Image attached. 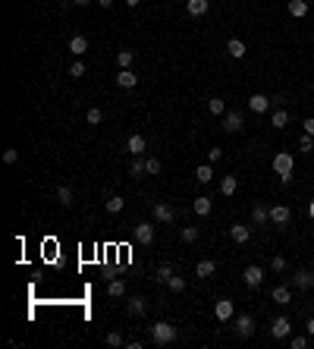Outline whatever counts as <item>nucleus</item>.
I'll return each instance as SVG.
<instances>
[{
  "label": "nucleus",
  "instance_id": "obj_1",
  "mask_svg": "<svg viewBox=\"0 0 314 349\" xmlns=\"http://www.w3.org/2000/svg\"><path fill=\"white\" fill-rule=\"evenodd\" d=\"M173 340H176V327L167 321H157L154 327H151V343L154 346H170Z\"/></svg>",
  "mask_w": 314,
  "mask_h": 349
},
{
  "label": "nucleus",
  "instance_id": "obj_2",
  "mask_svg": "<svg viewBox=\"0 0 314 349\" xmlns=\"http://www.w3.org/2000/svg\"><path fill=\"white\" fill-rule=\"evenodd\" d=\"M273 173H276V177H280L283 183H289V180H292V167H295V157L292 154H289V151H280V154H276L273 157Z\"/></svg>",
  "mask_w": 314,
  "mask_h": 349
},
{
  "label": "nucleus",
  "instance_id": "obj_3",
  "mask_svg": "<svg viewBox=\"0 0 314 349\" xmlns=\"http://www.w3.org/2000/svg\"><path fill=\"white\" fill-rule=\"evenodd\" d=\"M135 242H138V246H154V227H151V224H145V220H142V224H135Z\"/></svg>",
  "mask_w": 314,
  "mask_h": 349
},
{
  "label": "nucleus",
  "instance_id": "obj_4",
  "mask_svg": "<svg viewBox=\"0 0 314 349\" xmlns=\"http://www.w3.org/2000/svg\"><path fill=\"white\" fill-rule=\"evenodd\" d=\"M126 311H129L132 318H145L148 315V302L142 296H129V299H126Z\"/></svg>",
  "mask_w": 314,
  "mask_h": 349
},
{
  "label": "nucleus",
  "instance_id": "obj_5",
  "mask_svg": "<svg viewBox=\"0 0 314 349\" xmlns=\"http://www.w3.org/2000/svg\"><path fill=\"white\" fill-rule=\"evenodd\" d=\"M176 217V208L167 205V202H154V220L157 224H170V220Z\"/></svg>",
  "mask_w": 314,
  "mask_h": 349
},
{
  "label": "nucleus",
  "instance_id": "obj_6",
  "mask_svg": "<svg viewBox=\"0 0 314 349\" xmlns=\"http://www.w3.org/2000/svg\"><path fill=\"white\" fill-rule=\"evenodd\" d=\"M270 333L276 336V340H286V336L292 333V324H289V318H286V315L273 318V324H270Z\"/></svg>",
  "mask_w": 314,
  "mask_h": 349
},
{
  "label": "nucleus",
  "instance_id": "obj_7",
  "mask_svg": "<svg viewBox=\"0 0 314 349\" xmlns=\"http://www.w3.org/2000/svg\"><path fill=\"white\" fill-rule=\"evenodd\" d=\"M232 315H236V308H232V302L229 299H220V302H214V318L223 324V321H229Z\"/></svg>",
  "mask_w": 314,
  "mask_h": 349
},
{
  "label": "nucleus",
  "instance_id": "obj_8",
  "mask_svg": "<svg viewBox=\"0 0 314 349\" xmlns=\"http://www.w3.org/2000/svg\"><path fill=\"white\" fill-rule=\"evenodd\" d=\"M289 220H292V211H289L286 205H273V208H270V224H276V227H286Z\"/></svg>",
  "mask_w": 314,
  "mask_h": 349
},
{
  "label": "nucleus",
  "instance_id": "obj_9",
  "mask_svg": "<svg viewBox=\"0 0 314 349\" xmlns=\"http://www.w3.org/2000/svg\"><path fill=\"white\" fill-rule=\"evenodd\" d=\"M242 277H245V286H251V289H254V286H261V280H264V271H261L258 264H248Z\"/></svg>",
  "mask_w": 314,
  "mask_h": 349
},
{
  "label": "nucleus",
  "instance_id": "obj_10",
  "mask_svg": "<svg viewBox=\"0 0 314 349\" xmlns=\"http://www.w3.org/2000/svg\"><path fill=\"white\" fill-rule=\"evenodd\" d=\"M248 110L251 113H267V110H270V98H267V95H251L248 98Z\"/></svg>",
  "mask_w": 314,
  "mask_h": 349
},
{
  "label": "nucleus",
  "instance_id": "obj_11",
  "mask_svg": "<svg viewBox=\"0 0 314 349\" xmlns=\"http://www.w3.org/2000/svg\"><path fill=\"white\" fill-rule=\"evenodd\" d=\"M229 236H232V242H239V246H245V242L251 239V230H248L245 224H232V227H229Z\"/></svg>",
  "mask_w": 314,
  "mask_h": 349
},
{
  "label": "nucleus",
  "instance_id": "obj_12",
  "mask_svg": "<svg viewBox=\"0 0 314 349\" xmlns=\"http://www.w3.org/2000/svg\"><path fill=\"white\" fill-rule=\"evenodd\" d=\"M236 333L239 336H251L254 333V318L251 315H239L236 318Z\"/></svg>",
  "mask_w": 314,
  "mask_h": 349
},
{
  "label": "nucleus",
  "instance_id": "obj_13",
  "mask_svg": "<svg viewBox=\"0 0 314 349\" xmlns=\"http://www.w3.org/2000/svg\"><path fill=\"white\" fill-rule=\"evenodd\" d=\"M116 85H120V88H135L138 85V76L132 73V69H120V73H116Z\"/></svg>",
  "mask_w": 314,
  "mask_h": 349
},
{
  "label": "nucleus",
  "instance_id": "obj_14",
  "mask_svg": "<svg viewBox=\"0 0 314 349\" xmlns=\"http://www.w3.org/2000/svg\"><path fill=\"white\" fill-rule=\"evenodd\" d=\"M145 145H148L145 135H138V132L126 138V151H129V154H145Z\"/></svg>",
  "mask_w": 314,
  "mask_h": 349
},
{
  "label": "nucleus",
  "instance_id": "obj_15",
  "mask_svg": "<svg viewBox=\"0 0 314 349\" xmlns=\"http://www.w3.org/2000/svg\"><path fill=\"white\" fill-rule=\"evenodd\" d=\"M223 129H226V132H239V129H242V113H239V110H229V113L223 116Z\"/></svg>",
  "mask_w": 314,
  "mask_h": 349
},
{
  "label": "nucleus",
  "instance_id": "obj_16",
  "mask_svg": "<svg viewBox=\"0 0 314 349\" xmlns=\"http://www.w3.org/2000/svg\"><path fill=\"white\" fill-rule=\"evenodd\" d=\"M214 274H217V261L204 258V261L195 264V277H201V280H204V277H214Z\"/></svg>",
  "mask_w": 314,
  "mask_h": 349
},
{
  "label": "nucleus",
  "instance_id": "obj_17",
  "mask_svg": "<svg viewBox=\"0 0 314 349\" xmlns=\"http://www.w3.org/2000/svg\"><path fill=\"white\" fill-rule=\"evenodd\" d=\"M85 51H88V38H85V35H73V38H69V54L82 57Z\"/></svg>",
  "mask_w": 314,
  "mask_h": 349
},
{
  "label": "nucleus",
  "instance_id": "obj_18",
  "mask_svg": "<svg viewBox=\"0 0 314 349\" xmlns=\"http://www.w3.org/2000/svg\"><path fill=\"white\" fill-rule=\"evenodd\" d=\"M292 286H295V289H311V286H314V274H311V271H298V274L292 277Z\"/></svg>",
  "mask_w": 314,
  "mask_h": 349
},
{
  "label": "nucleus",
  "instance_id": "obj_19",
  "mask_svg": "<svg viewBox=\"0 0 314 349\" xmlns=\"http://www.w3.org/2000/svg\"><path fill=\"white\" fill-rule=\"evenodd\" d=\"M207 7H211L207 0H185V10H189V16H195V19L204 16V13H207Z\"/></svg>",
  "mask_w": 314,
  "mask_h": 349
},
{
  "label": "nucleus",
  "instance_id": "obj_20",
  "mask_svg": "<svg viewBox=\"0 0 314 349\" xmlns=\"http://www.w3.org/2000/svg\"><path fill=\"white\" fill-rule=\"evenodd\" d=\"M286 10H289V16L301 19V16H308V0H289Z\"/></svg>",
  "mask_w": 314,
  "mask_h": 349
},
{
  "label": "nucleus",
  "instance_id": "obj_21",
  "mask_svg": "<svg viewBox=\"0 0 314 349\" xmlns=\"http://www.w3.org/2000/svg\"><path fill=\"white\" fill-rule=\"evenodd\" d=\"M270 299L276 302V305H289V299H292V286H276L270 293Z\"/></svg>",
  "mask_w": 314,
  "mask_h": 349
},
{
  "label": "nucleus",
  "instance_id": "obj_22",
  "mask_svg": "<svg viewBox=\"0 0 314 349\" xmlns=\"http://www.w3.org/2000/svg\"><path fill=\"white\" fill-rule=\"evenodd\" d=\"M226 51H229V57H236V60H242V57H245V41H239V38H229V41H226Z\"/></svg>",
  "mask_w": 314,
  "mask_h": 349
},
{
  "label": "nucleus",
  "instance_id": "obj_23",
  "mask_svg": "<svg viewBox=\"0 0 314 349\" xmlns=\"http://www.w3.org/2000/svg\"><path fill=\"white\" fill-rule=\"evenodd\" d=\"M57 202H60L63 208H73V202H76V192L69 189V186H60V189H57Z\"/></svg>",
  "mask_w": 314,
  "mask_h": 349
},
{
  "label": "nucleus",
  "instance_id": "obj_24",
  "mask_svg": "<svg viewBox=\"0 0 314 349\" xmlns=\"http://www.w3.org/2000/svg\"><path fill=\"white\" fill-rule=\"evenodd\" d=\"M192 208H195V214H198V217H207V214H211V199H207V195H198Z\"/></svg>",
  "mask_w": 314,
  "mask_h": 349
},
{
  "label": "nucleus",
  "instance_id": "obj_25",
  "mask_svg": "<svg viewBox=\"0 0 314 349\" xmlns=\"http://www.w3.org/2000/svg\"><path fill=\"white\" fill-rule=\"evenodd\" d=\"M251 220H254V224H267V220H270V208L254 205V208H251Z\"/></svg>",
  "mask_w": 314,
  "mask_h": 349
},
{
  "label": "nucleus",
  "instance_id": "obj_26",
  "mask_svg": "<svg viewBox=\"0 0 314 349\" xmlns=\"http://www.w3.org/2000/svg\"><path fill=\"white\" fill-rule=\"evenodd\" d=\"M214 164H201V167H195V180L198 183H211L214 180V170H211Z\"/></svg>",
  "mask_w": 314,
  "mask_h": 349
},
{
  "label": "nucleus",
  "instance_id": "obj_27",
  "mask_svg": "<svg viewBox=\"0 0 314 349\" xmlns=\"http://www.w3.org/2000/svg\"><path fill=\"white\" fill-rule=\"evenodd\" d=\"M236 189H239V180L236 177H223V180H220V192H223V195H236Z\"/></svg>",
  "mask_w": 314,
  "mask_h": 349
},
{
  "label": "nucleus",
  "instance_id": "obj_28",
  "mask_svg": "<svg viewBox=\"0 0 314 349\" xmlns=\"http://www.w3.org/2000/svg\"><path fill=\"white\" fill-rule=\"evenodd\" d=\"M286 123H289V113L286 110H273V116H270V126H273V129H286Z\"/></svg>",
  "mask_w": 314,
  "mask_h": 349
},
{
  "label": "nucleus",
  "instance_id": "obj_29",
  "mask_svg": "<svg viewBox=\"0 0 314 349\" xmlns=\"http://www.w3.org/2000/svg\"><path fill=\"white\" fill-rule=\"evenodd\" d=\"M104 208H107L110 214H120L123 208H126V199H123V195H113V199H107V205H104Z\"/></svg>",
  "mask_w": 314,
  "mask_h": 349
},
{
  "label": "nucleus",
  "instance_id": "obj_30",
  "mask_svg": "<svg viewBox=\"0 0 314 349\" xmlns=\"http://www.w3.org/2000/svg\"><path fill=\"white\" fill-rule=\"evenodd\" d=\"M107 293H110L113 299H123V296H126V283H123V280H110V283H107Z\"/></svg>",
  "mask_w": 314,
  "mask_h": 349
},
{
  "label": "nucleus",
  "instance_id": "obj_31",
  "mask_svg": "<svg viewBox=\"0 0 314 349\" xmlns=\"http://www.w3.org/2000/svg\"><path fill=\"white\" fill-rule=\"evenodd\" d=\"M207 110H211L214 116L226 113V101H223V98H211V101H207Z\"/></svg>",
  "mask_w": 314,
  "mask_h": 349
},
{
  "label": "nucleus",
  "instance_id": "obj_32",
  "mask_svg": "<svg viewBox=\"0 0 314 349\" xmlns=\"http://www.w3.org/2000/svg\"><path fill=\"white\" fill-rule=\"evenodd\" d=\"M132 51H120V54H116V66H120V69H129L132 66Z\"/></svg>",
  "mask_w": 314,
  "mask_h": 349
},
{
  "label": "nucleus",
  "instance_id": "obj_33",
  "mask_svg": "<svg viewBox=\"0 0 314 349\" xmlns=\"http://www.w3.org/2000/svg\"><path fill=\"white\" fill-rule=\"evenodd\" d=\"M201 230L198 227H182V242H198Z\"/></svg>",
  "mask_w": 314,
  "mask_h": 349
},
{
  "label": "nucleus",
  "instance_id": "obj_34",
  "mask_svg": "<svg viewBox=\"0 0 314 349\" xmlns=\"http://www.w3.org/2000/svg\"><path fill=\"white\" fill-rule=\"evenodd\" d=\"M82 76H85V63H79V60L69 63V79H82Z\"/></svg>",
  "mask_w": 314,
  "mask_h": 349
},
{
  "label": "nucleus",
  "instance_id": "obj_35",
  "mask_svg": "<svg viewBox=\"0 0 314 349\" xmlns=\"http://www.w3.org/2000/svg\"><path fill=\"white\" fill-rule=\"evenodd\" d=\"M145 173L157 177V173H160V160H157V157H148V160H145Z\"/></svg>",
  "mask_w": 314,
  "mask_h": 349
},
{
  "label": "nucleus",
  "instance_id": "obj_36",
  "mask_svg": "<svg viewBox=\"0 0 314 349\" xmlns=\"http://www.w3.org/2000/svg\"><path fill=\"white\" fill-rule=\"evenodd\" d=\"M167 286L173 289V293H182V289H185V280H182V277H176V274H173L170 280H167Z\"/></svg>",
  "mask_w": 314,
  "mask_h": 349
},
{
  "label": "nucleus",
  "instance_id": "obj_37",
  "mask_svg": "<svg viewBox=\"0 0 314 349\" xmlns=\"http://www.w3.org/2000/svg\"><path fill=\"white\" fill-rule=\"evenodd\" d=\"M85 120H88V123H91V126H98V123H101V120H104V113H101V110H98V107H91V110H88V113H85Z\"/></svg>",
  "mask_w": 314,
  "mask_h": 349
},
{
  "label": "nucleus",
  "instance_id": "obj_38",
  "mask_svg": "<svg viewBox=\"0 0 314 349\" xmlns=\"http://www.w3.org/2000/svg\"><path fill=\"white\" fill-rule=\"evenodd\" d=\"M104 343H107V346H126V340L120 333H107V336H104Z\"/></svg>",
  "mask_w": 314,
  "mask_h": 349
},
{
  "label": "nucleus",
  "instance_id": "obj_39",
  "mask_svg": "<svg viewBox=\"0 0 314 349\" xmlns=\"http://www.w3.org/2000/svg\"><path fill=\"white\" fill-rule=\"evenodd\" d=\"M16 160H19V151L16 148H7L4 151V164H16Z\"/></svg>",
  "mask_w": 314,
  "mask_h": 349
},
{
  "label": "nucleus",
  "instance_id": "obj_40",
  "mask_svg": "<svg viewBox=\"0 0 314 349\" xmlns=\"http://www.w3.org/2000/svg\"><path fill=\"white\" fill-rule=\"evenodd\" d=\"M270 267H273V271H276V274H280V271H286V267H289V264H286V258H283V255H276V258L270 261Z\"/></svg>",
  "mask_w": 314,
  "mask_h": 349
},
{
  "label": "nucleus",
  "instance_id": "obj_41",
  "mask_svg": "<svg viewBox=\"0 0 314 349\" xmlns=\"http://www.w3.org/2000/svg\"><path fill=\"white\" fill-rule=\"evenodd\" d=\"M298 148H301V151H311V148H314V135L305 132V135H301V142H298Z\"/></svg>",
  "mask_w": 314,
  "mask_h": 349
},
{
  "label": "nucleus",
  "instance_id": "obj_42",
  "mask_svg": "<svg viewBox=\"0 0 314 349\" xmlns=\"http://www.w3.org/2000/svg\"><path fill=\"white\" fill-rule=\"evenodd\" d=\"M170 277H173V271H170L167 264H160V267H157V280H164V283H167Z\"/></svg>",
  "mask_w": 314,
  "mask_h": 349
},
{
  "label": "nucleus",
  "instance_id": "obj_43",
  "mask_svg": "<svg viewBox=\"0 0 314 349\" xmlns=\"http://www.w3.org/2000/svg\"><path fill=\"white\" fill-rule=\"evenodd\" d=\"M289 343H292V349H305V346H308V336H301V333H298V336H292Z\"/></svg>",
  "mask_w": 314,
  "mask_h": 349
},
{
  "label": "nucleus",
  "instance_id": "obj_44",
  "mask_svg": "<svg viewBox=\"0 0 314 349\" xmlns=\"http://www.w3.org/2000/svg\"><path fill=\"white\" fill-rule=\"evenodd\" d=\"M220 157H223V151H220V148H211V151H207V164H217Z\"/></svg>",
  "mask_w": 314,
  "mask_h": 349
},
{
  "label": "nucleus",
  "instance_id": "obj_45",
  "mask_svg": "<svg viewBox=\"0 0 314 349\" xmlns=\"http://www.w3.org/2000/svg\"><path fill=\"white\" fill-rule=\"evenodd\" d=\"M129 173H132V177H142V173H145V164H142V160H132Z\"/></svg>",
  "mask_w": 314,
  "mask_h": 349
},
{
  "label": "nucleus",
  "instance_id": "obj_46",
  "mask_svg": "<svg viewBox=\"0 0 314 349\" xmlns=\"http://www.w3.org/2000/svg\"><path fill=\"white\" fill-rule=\"evenodd\" d=\"M301 126H305V132H308V135H314V116H308V120L301 123Z\"/></svg>",
  "mask_w": 314,
  "mask_h": 349
},
{
  "label": "nucleus",
  "instance_id": "obj_47",
  "mask_svg": "<svg viewBox=\"0 0 314 349\" xmlns=\"http://www.w3.org/2000/svg\"><path fill=\"white\" fill-rule=\"evenodd\" d=\"M305 330H308V336H314V318H308V324H305Z\"/></svg>",
  "mask_w": 314,
  "mask_h": 349
},
{
  "label": "nucleus",
  "instance_id": "obj_48",
  "mask_svg": "<svg viewBox=\"0 0 314 349\" xmlns=\"http://www.w3.org/2000/svg\"><path fill=\"white\" fill-rule=\"evenodd\" d=\"M95 4H98V7H104V10H107V7H113V0H95Z\"/></svg>",
  "mask_w": 314,
  "mask_h": 349
},
{
  "label": "nucleus",
  "instance_id": "obj_49",
  "mask_svg": "<svg viewBox=\"0 0 314 349\" xmlns=\"http://www.w3.org/2000/svg\"><path fill=\"white\" fill-rule=\"evenodd\" d=\"M69 4H76V7H85V4H91V0H69Z\"/></svg>",
  "mask_w": 314,
  "mask_h": 349
},
{
  "label": "nucleus",
  "instance_id": "obj_50",
  "mask_svg": "<svg viewBox=\"0 0 314 349\" xmlns=\"http://www.w3.org/2000/svg\"><path fill=\"white\" fill-rule=\"evenodd\" d=\"M138 4H142V0H126V7H138Z\"/></svg>",
  "mask_w": 314,
  "mask_h": 349
},
{
  "label": "nucleus",
  "instance_id": "obj_51",
  "mask_svg": "<svg viewBox=\"0 0 314 349\" xmlns=\"http://www.w3.org/2000/svg\"><path fill=\"white\" fill-rule=\"evenodd\" d=\"M308 214H311V217H314V202H311V205H308Z\"/></svg>",
  "mask_w": 314,
  "mask_h": 349
}]
</instances>
